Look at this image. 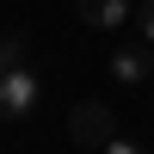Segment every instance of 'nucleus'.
Wrapping results in <instances>:
<instances>
[{
    "instance_id": "1",
    "label": "nucleus",
    "mask_w": 154,
    "mask_h": 154,
    "mask_svg": "<svg viewBox=\"0 0 154 154\" xmlns=\"http://www.w3.org/2000/svg\"><path fill=\"white\" fill-rule=\"evenodd\" d=\"M68 136H74L80 148H105L111 136H117V111L99 105V99H80V105L68 111Z\"/></svg>"
},
{
    "instance_id": "2",
    "label": "nucleus",
    "mask_w": 154,
    "mask_h": 154,
    "mask_svg": "<svg viewBox=\"0 0 154 154\" xmlns=\"http://www.w3.org/2000/svg\"><path fill=\"white\" fill-rule=\"evenodd\" d=\"M37 74L31 68H0V123H12V117H31V105H37Z\"/></svg>"
},
{
    "instance_id": "3",
    "label": "nucleus",
    "mask_w": 154,
    "mask_h": 154,
    "mask_svg": "<svg viewBox=\"0 0 154 154\" xmlns=\"http://www.w3.org/2000/svg\"><path fill=\"white\" fill-rule=\"evenodd\" d=\"M74 12H80L93 31H117V25L130 19V0H74Z\"/></svg>"
},
{
    "instance_id": "4",
    "label": "nucleus",
    "mask_w": 154,
    "mask_h": 154,
    "mask_svg": "<svg viewBox=\"0 0 154 154\" xmlns=\"http://www.w3.org/2000/svg\"><path fill=\"white\" fill-rule=\"evenodd\" d=\"M105 68H111V74H117V80H123V86H142V80H148V68H154V62H148V49H136V43H130V49H117V56H111V62H105Z\"/></svg>"
},
{
    "instance_id": "5",
    "label": "nucleus",
    "mask_w": 154,
    "mask_h": 154,
    "mask_svg": "<svg viewBox=\"0 0 154 154\" xmlns=\"http://www.w3.org/2000/svg\"><path fill=\"white\" fill-rule=\"evenodd\" d=\"M0 68H25V31H0Z\"/></svg>"
},
{
    "instance_id": "6",
    "label": "nucleus",
    "mask_w": 154,
    "mask_h": 154,
    "mask_svg": "<svg viewBox=\"0 0 154 154\" xmlns=\"http://www.w3.org/2000/svg\"><path fill=\"white\" fill-rule=\"evenodd\" d=\"M99 154H148V148H142V142H130V136H111Z\"/></svg>"
},
{
    "instance_id": "7",
    "label": "nucleus",
    "mask_w": 154,
    "mask_h": 154,
    "mask_svg": "<svg viewBox=\"0 0 154 154\" xmlns=\"http://www.w3.org/2000/svg\"><path fill=\"white\" fill-rule=\"evenodd\" d=\"M136 25H142V37L154 43V0H142V6H136Z\"/></svg>"
}]
</instances>
